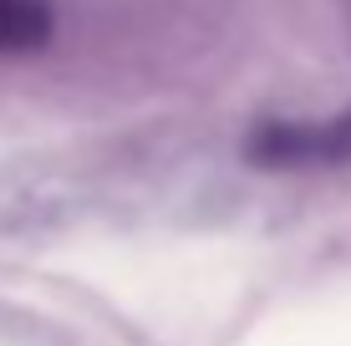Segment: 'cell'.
Here are the masks:
<instances>
[{
	"instance_id": "obj_1",
	"label": "cell",
	"mask_w": 351,
	"mask_h": 346,
	"mask_svg": "<svg viewBox=\"0 0 351 346\" xmlns=\"http://www.w3.org/2000/svg\"><path fill=\"white\" fill-rule=\"evenodd\" d=\"M245 158L270 173L351 169V107L336 117H265L250 127Z\"/></svg>"
},
{
	"instance_id": "obj_2",
	"label": "cell",
	"mask_w": 351,
	"mask_h": 346,
	"mask_svg": "<svg viewBox=\"0 0 351 346\" xmlns=\"http://www.w3.org/2000/svg\"><path fill=\"white\" fill-rule=\"evenodd\" d=\"M56 31L51 0H0V56H36Z\"/></svg>"
}]
</instances>
